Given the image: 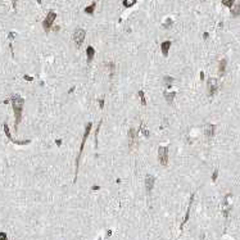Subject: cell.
Here are the masks:
<instances>
[{"label":"cell","mask_w":240,"mask_h":240,"mask_svg":"<svg viewBox=\"0 0 240 240\" xmlns=\"http://www.w3.org/2000/svg\"><path fill=\"white\" fill-rule=\"evenodd\" d=\"M231 15L233 17H239L240 15V2L234 4V6L231 8Z\"/></svg>","instance_id":"15"},{"label":"cell","mask_w":240,"mask_h":240,"mask_svg":"<svg viewBox=\"0 0 240 240\" xmlns=\"http://www.w3.org/2000/svg\"><path fill=\"white\" fill-rule=\"evenodd\" d=\"M218 91V81L217 79H213V77H209L207 81V95L209 98L215 96Z\"/></svg>","instance_id":"4"},{"label":"cell","mask_w":240,"mask_h":240,"mask_svg":"<svg viewBox=\"0 0 240 240\" xmlns=\"http://www.w3.org/2000/svg\"><path fill=\"white\" fill-rule=\"evenodd\" d=\"M0 240H8V238L4 233H0Z\"/></svg>","instance_id":"23"},{"label":"cell","mask_w":240,"mask_h":240,"mask_svg":"<svg viewBox=\"0 0 240 240\" xmlns=\"http://www.w3.org/2000/svg\"><path fill=\"white\" fill-rule=\"evenodd\" d=\"M55 18H57V13H55L54 11H50V12L46 14L45 19L42 21V28L45 30V32H49V31L51 30V27H53V23H54Z\"/></svg>","instance_id":"3"},{"label":"cell","mask_w":240,"mask_h":240,"mask_svg":"<svg viewBox=\"0 0 240 240\" xmlns=\"http://www.w3.org/2000/svg\"><path fill=\"white\" fill-rule=\"evenodd\" d=\"M136 3H138V0H122V4H123L125 8H131Z\"/></svg>","instance_id":"17"},{"label":"cell","mask_w":240,"mask_h":240,"mask_svg":"<svg viewBox=\"0 0 240 240\" xmlns=\"http://www.w3.org/2000/svg\"><path fill=\"white\" fill-rule=\"evenodd\" d=\"M226 67H227V59H221L218 62V75L220 76H224L226 73Z\"/></svg>","instance_id":"10"},{"label":"cell","mask_w":240,"mask_h":240,"mask_svg":"<svg viewBox=\"0 0 240 240\" xmlns=\"http://www.w3.org/2000/svg\"><path fill=\"white\" fill-rule=\"evenodd\" d=\"M163 85H165L166 89H171L172 88V85H174V79L172 77H169V76H165L163 77Z\"/></svg>","instance_id":"14"},{"label":"cell","mask_w":240,"mask_h":240,"mask_svg":"<svg viewBox=\"0 0 240 240\" xmlns=\"http://www.w3.org/2000/svg\"><path fill=\"white\" fill-rule=\"evenodd\" d=\"M127 136H128V148L134 149L136 145H138V131H136L135 128H130Z\"/></svg>","instance_id":"7"},{"label":"cell","mask_w":240,"mask_h":240,"mask_svg":"<svg viewBox=\"0 0 240 240\" xmlns=\"http://www.w3.org/2000/svg\"><path fill=\"white\" fill-rule=\"evenodd\" d=\"M91 127H92V123L89 122L86 126H85V131H84V136H82V140H81V145H80V150H79V154H77V158H76V176L79 174V165H80V159H81V156H82V152H84V148H85V143H86L89 135H90V131H91Z\"/></svg>","instance_id":"2"},{"label":"cell","mask_w":240,"mask_h":240,"mask_svg":"<svg viewBox=\"0 0 240 240\" xmlns=\"http://www.w3.org/2000/svg\"><path fill=\"white\" fill-rule=\"evenodd\" d=\"M86 57H88V62L90 63L94 57H95V49H94L92 46H88L86 48Z\"/></svg>","instance_id":"13"},{"label":"cell","mask_w":240,"mask_h":240,"mask_svg":"<svg viewBox=\"0 0 240 240\" xmlns=\"http://www.w3.org/2000/svg\"><path fill=\"white\" fill-rule=\"evenodd\" d=\"M95 8H96V3L95 2H94V3H91L89 6H86V8H85V13H86V14H94V12H95Z\"/></svg>","instance_id":"16"},{"label":"cell","mask_w":240,"mask_h":240,"mask_svg":"<svg viewBox=\"0 0 240 240\" xmlns=\"http://www.w3.org/2000/svg\"><path fill=\"white\" fill-rule=\"evenodd\" d=\"M168 148L167 147H159L158 148V162L162 166H167L168 165Z\"/></svg>","instance_id":"5"},{"label":"cell","mask_w":240,"mask_h":240,"mask_svg":"<svg viewBox=\"0 0 240 240\" xmlns=\"http://www.w3.org/2000/svg\"><path fill=\"white\" fill-rule=\"evenodd\" d=\"M85 37H86V31L82 28H77L73 32V41H75L76 46H81L85 41Z\"/></svg>","instance_id":"6"},{"label":"cell","mask_w":240,"mask_h":240,"mask_svg":"<svg viewBox=\"0 0 240 240\" xmlns=\"http://www.w3.org/2000/svg\"><path fill=\"white\" fill-rule=\"evenodd\" d=\"M234 4H235V0H222V5L230 8V9L234 6Z\"/></svg>","instance_id":"18"},{"label":"cell","mask_w":240,"mask_h":240,"mask_svg":"<svg viewBox=\"0 0 240 240\" xmlns=\"http://www.w3.org/2000/svg\"><path fill=\"white\" fill-rule=\"evenodd\" d=\"M172 24H174V21L171 19V18H167V19L165 21V23H163V27H165V28H169Z\"/></svg>","instance_id":"20"},{"label":"cell","mask_w":240,"mask_h":240,"mask_svg":"<svg viewBox=\"0 0 240 240\" xmlns=\"http://www.w3.org/2000/svg\"><path fill=\"white\" fill-rule=\"evenodd\" d=\"M139 95H140V99H141V104H143V105H147V99H145L144 91H140V92H139Z\"/></svg>","instance_id":"21"},{"label":"cell","mask_w":240,"mask_h":240,"mask_svg":"<svg viewBox=\"0 0 240 240\" xmlns=\"http://www.w3.org/2000/svg\"><path fill=\"white\" fill-rule=\"evenodd\" d=\"M217 176H218V171L216 169L215 172H213V175H212V181H216V180H217Z\"/></svg>","instance_id":"22"},{"label":"cell","mask_w":240,"mask_h":240,"mask_svg":"<svg viewBox=\"0 0 240 240\" xmlns=\"http://www.w3.org/2000/svg\"><path fill=\"white\" fill-rule=\"evenodd\" d=\"M154 182H156V178H154V176L148 175L147 177H145V187H147V190H148V191H150V190L153 189Z\"/></svg>","instance_id":"11"},{"label":"cell","mask_w":240,"mask_h":240,"mask_svg":"<svg viewBox=\"0 0 240 240\" xmlns=\"http://www.w3.org/2000/svg\"><path fill=\"white\" fill-rule=\"evenodd\" d=\"M216 134V125H213V123H207L204 127V135H205V138L207 139H212L213 136H215Z\"/></svg>","instance_id":"8"},{"label":"cell","mask_w":240,"mask_h":240,"mask_svg":"<svg viewBox=\"0 0 240 240\" xmlns=\"http://www.w3.org/2000/svg\"><path fill=\"white\" fill-rule=\"evenodd\" d=\"M200 2H205V0H200Z\"/></svg>","instance_id":"25"},{"label":"cell","mask_w":240,"mask_h":240,"mask_svg":"<svg viewBox=\"0 0 240 240\" xmlns=\"http://www.w3.org/2000/svg\"><path fill=\"white\" fill-rule=\"evenodd\" d=\"M140 132L145 136V138H149V136H150V132L148 131V128H145L144 126H141V127H140Z\"/></svg>","instance_id":"19"},{"label":"cell","mask_w":240,"mask_h":240,"mask_svg":"<svg viewBox=\"0 0 240 240\" xmlns=\"http://www.w3.org/2000/svg\"><path fill=\"white\" fill-rule=\"evenodd\" d=\"M171 45H172V42H171L169 40H166V41H163L161 44V51H162V54H163L165 57L168 55V51L171 49Z\"/></svg>","instance_id":"9"},{"label":"cell","mask_w":240,"mask_h":240,"mask_svg":"<svg viewBox=\"0 0 240 240\" xmlns=\"http://www.w3.org/2000/svg\"><path fill=\"white\" fill-rule=\"evenodd\" d=\"M99 104H100V108H103V107H104V100L100 99V100H99Z\"/></svg>","instance_id":"24"},{"label":"cell","mask_w":240,"mask_h":240,"mask_svg":"<svg viewBox=\"0 0 240 240\" xmlns=\"http://www.w3.org/2000/svg\"><path fill=\"white\" fill-rule=\"evenodd\" d=\"M175 96H176V92L175 91H168V90H166L163 92V98L166 99L167 103H172L174 99H175Z\"/></svg>","instance_id":"12"},{"label":"cell","mask_w":240,"mask_h":240,"mask_svg":"<svg viewBox=\"0 0 240 240\" xmlns=\"http://www.w3.org/2000/svg\"><path fill=\"white\" fill-rule=\"evenodd\" d=\"M11 103H12V108H13V113H14V128L17 131L18 128V125L21 123L22 121V112H23V105H24V99L21 96V95H13L12 99H11Z\"/></svg>","instance_id":"1"}]
</instances>
